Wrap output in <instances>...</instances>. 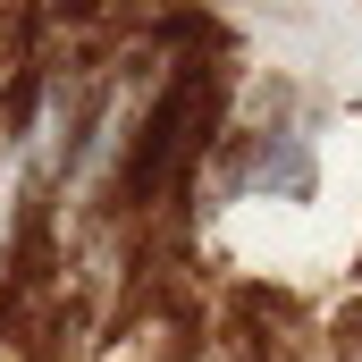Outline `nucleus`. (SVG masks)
<instances>
[{
	"label": "nucleus",
	"mask_w": 362,
	"mask_h": 362,
	"mask_svg": "<svg viewBox=\"0 0 362 362\" xmlns=\"http://www.w3.org/2000/svg\"><path fill=\"white\" fill-rule=\"evenodd\" d=\"M211 93H219V76H211L202 59H177V68L152 85V101L135 110V135H127L118 169H110V194H118L127 211L160 202V194L194 169V152H202V135H211Z\"/></svg>",
	"instance_id": "f257e3e1"
},
{
	"label": "nucleus",
	"mask_w": 362,
	"mask_h": 362,
	"mask_svg": "<svg viewBox=\"0 0 362 362\" xmlns=\"http://www.w3.org/2000/svg\"><path fill=\"white\" fill-rule=\"evenodd\" d=\"M236 177L253 185V194H270V202H312L320 160H312V144H303L295 127H253V135H245V160H236Z\"/></svg>",
	"instance_id": "f03ea898"
}]
</instances>
